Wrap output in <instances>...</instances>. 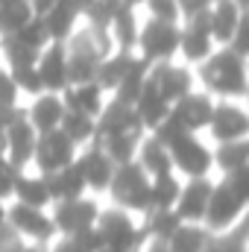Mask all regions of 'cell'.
<instances>
[{"mask_svg":"<svg viewBox=\"0 0 249 252\" xmlns=\"http://www.w3.org/2000/svg\"><path fill=\"white\" fill-rule=\"evenodd\" d=\"M179 190H182V185L173 173L150 179V208H173L179 199Z\"/></svg>","mask_w":249,"mask_h":252,"instance_id":"d590c367","label":"cell"},{"mask_svg":"<svg viewBox=\"0 0 249 252\" xmlns=\"http://www.w3.org/2000/svg\"><path fill=\"white\" fill-rule=\"evenodd\" d=\"M135 252H138V250H135Z\"/></svg>","mask_w":249,"mask_h":252,"instance_id":"9f6ffc18","label":"cell"},{"mask_svg":"<svg viewBox=\"0 0 249 252\" xmlns=\"http://www.w3.org/2000/svg\"><path fill=\"white\" fill-rule=\"evenodd\" d=\"M0 6H3V0H0Z\"/></svg>","mask_w":249,"mask_h":252,"instance_id":"db71d44e","label":"cell"},{"mask_svg":"<svg viewBox=\"0 0 249 252\" xmlns=\"http://www.w3.org/2000/svg\"><path fill=\"white\" fill-rule=\"evenodd\" d=\"M211 161H214L223 173L238 170V167H247L249 164V141L247 138H241V141H223L220 150L211 156Z\"/></svg>","mask_w":249,"mask_h":252,"instance_id":"d6a6232c","label":"cell"},{"mask_svg":"<svg viewBox=\"0 0 249 252\" xmlns=\"http://www.w3.org/2000/svg\"><path fill=\"white\" fill-rule=\"evenodd\" d=\"M167 150H170L173 170L185 173V176H190V179L208 176V170H211V164H214V161H211V150L202 147V141H199L193 132L176 135V138L167 144Z\"/></svg>","mask_w":249,"mask_h":252,"instance_id":"52a82bcc","label":"cell"},{"mask_svg":"<svg viewBox=\"0 0 249 252\" xmlns=\"http://www.w3.org/2000/svg\"><path fill=\"white\" fill-rule=\"evenodd\" d=\"M12 196L18 202H24V205H32V208H47L50 205V193H47V185H44V176L41 173L30 176V173L21 170L18 179H15Z\"/></svg>","mask_w":249,"mask_h":252,"instance_id":"f1b7e54d","label":"cell"},{"mask_svg":"<svg viewBox=\"0 0 249 252\" xmlns=\"http://www.w3.org/2000/svg\"><path fill=\"white\" fill-rule=\"evenodd\" d=\"M9 252H21V247H12V250H9Z\"/></svg>","mask_w":249,"mask_h":252,"instance_id":"f5cc1de1","label":"cell"},{"mask_svg":"<svg viewBox=\"0 0 249 252\" xmlns=\"http://www.w3.org/2000/svg\"><path fill=\"white\" fill-rule=\"evenodd\" d=\"M235 3H238V6H244V9H247V3H249V0H235Z\"/></svg>","mask_w":249,"mask_h":252,"instance_id":"816d5d0a","label":"cell"},{"mask_svg":"<svg viewBox=\"0 0 249 252\" xmlns=\"http://www.w3.org/2000/svg\"><path fill=\"white\" fill-rule=\"evenodd\" d=\"M176 6H179V15H182V18H190V15H196V12L208 9L211 0H176Z\"/></svg>","mask_w":249,"mask_h":252,"instance_id":"f6af8a7d","label":"cell"},{"mask_svg":"<svg viewBox=\"0 0 249 252\" xmlns=\"http://www.w3.org/2000/svg\"><path fill=\"white\" fill-rule=\"evenodd\" d=\"M18 167H12V161L0 153V199L12 196V188H15V179H18Z\"/></svg>","mask_w":249,"mask_h":252,"instance_id":"60d3db41","label":"cell"},{"mask_svg":"<svg viewBox=\"0 0 249 252\" xmlns=\"http://www.w3.org/2000/svg\"><path fill=\"white\" fill-rule=\"evenodd\" d=\"M135 59V53H126V50H118V53H106L100 64H97V73H94V82L103 88V91H115V85L124 79V73L129 70V64Z\"/></svg>","mask_w":249,"mask_h":252,"instance_id":"4316f807","label":"cell"},{"mask_svg":"<svg viewBox=\"0 0 249 252\" xmlns=\"http://www.w3.org/2000/svg\"><path fill=\"white\" fill-rule=\"evenodd\" d=\"M0 106H18V88L6 67H0Z\"/></svg>","mask_w":249,"mask_h":252,"instance_id":"7bdbcfd3","label":"cell"},{"mask_svg":"<svg viewBox=\"0 0 249 252\" xmlns=\"http://www.w3.org/2000/svg\"><path fill=\"white\" fill-rule=\"evenodd\" d=\"M44 185L50 193V202H64V199H76L85 193V179L76 170V164H67L62 170L44 173Z\"/></svg>","mask_w":249,"mask_h":252,"instance_id":"cb8c5ba5","label":"cell"},{"mask_svg":"<svg viewBox=\"0 0 249 252\" xmlns=\"http://www.w3.org/2000/svg\"><path fill=\"white\" fill-rule=\"evenodd\" d=\"M211 188H214V182H211L208 176L190 179L187 185H182L179 199H176V205H173V211L179 214V220H182V223H202L205 208H208Z\"/></svg>","mask_w":249,"mask_h":252,"instance_id":"ac0fdd59","label":"cell"},{"mask_svg":"<svg viewBox=\"0 0 249 252\" xmlns=\"http://www.w3.org/2000/svg\"><path fill=\"white\" fill-rule=\"evenodd\" d=\"M50 252H91V250H88L76 235H62V241H56Z\"/></svg>","mask_w":249,"mask_h":252,"instance_id":"ee69618b","label":"cell"},{"mask_svg":"<svg viewBox=\"0 0 249 252\" xmlns=\"http://www.w3.org/2000/svg\"><path fill=\"white\" fill-rule=\"evenodd\" d=\"M73 164H76V170L82 173L85 188H91V190H109L112 173H115V167H118V164L106 156V150H103L97 141L85 144L82 153H76Z\"/></svg>","mask_w":249,"mask_h":252,"instance_id":"7c38bea8","label":"cell"},{"mask_svg":"<svg viewBox=\"0 0 249 252\" xmlns=\"http://www.w3.org/2000/svg\"><path fill=\"white\" fill-rule=\"evenodd\" d=\"M138 158V164L144 167V173L150 176V179H156V176H167V173H173V161H170V150L158 141V138H147V141H141L138 144V153H135Z\"/></svg>","mask_w":249,"mask_h":252,"instance_id":"d4e9b609","label":"cell"},{"mask_svg":"<svg viewBox=\"0 0 249 252\" xmlns=\"http://www.w3.org/2000/svg\"><path fill=\"white\" fill-rule=\"evenodd\" d=\"M147 73H150V64L144 62L141 56H135L132 64H129V70L124 73V79L115 85V97L112 100H118V103H126V106H135V100H138V94H141V88H144V82H147Z\"/></svg>","mask_w":249,"mask_h":252,"instance_id":"83f0119b","label":"cell"},{"mask_svg":"<svg viewBox=\"0 0 249 252\" xmlns=\"http://www.w3.org/2000/svg\"><path fill=\"white\" fill-rule=\"evenodd\" d=\"M179 35H182V24H170V21H156V18H150V21L138 30L135 47L141 50V59L147 64L170 62V59L179 53Z\"/></svg>","mask_w":249,"mask_h":252,"instance_id":"277c9868","label":"cell"},{"mask_svg":"<svg viewBox=\"0 0 249 252\" xmlns=\"http://www.w3.org/2000/svg\"><path fill=\"white\" fill-rule=\"evenodd\" d=\"M109 38L118 44V50L132 53L135 50V41H138V21H135V9L118 3L115 12H112V21H109Z\"/></svg>","mask_w":249,"mask_h":252,"instance_id":"484cf974","label":"cell"},{"mask_svg":"<svg viewBox=\"0 0 249 252\" xmlns=\"http://www.w3.org/2000/svg\"><path fill=\"white\" fill-rule=\"evenodd\" d=\"M199 79L211 94L244 97L247 94V56H238L232 47L223 44V50L199 62Z\"/></svg>","mask_w":249,"mask_h":252,"instance_id":"6da1fadb","label":"cell"},{"mask_svg":"<svg viewBox=\"0 0 249 252\" xmlns=\"http://www.w3.org/2000/svg\"><path fill=\"white\" fill-rule=\"evenodd\" d=\"M144 252H170V250H167V244H161V241H150Z\"/></svg>","mask_w":249,"mask_h":252,"instance_id":"c3c4849f","label":"cell"},{"mask_svg":"<svg viewBox=\"0 0 249 252\" xmlns=\"http://www.w3.org/2000/svg\"><path fill=\"white\" fill-rule=\"evenodd\" d=\"M179 53L193 64L205 62L214 53V38H211V27H208V9L185 18L182 35H179Z\"/></svg>","mask_w":249,"mask_h":252,"instance_id":"9c48e42d","label":"cell"},{"mask_svg":"<svg viewBox=\"0 0 249 252\" xmlns=\"http://www.w3.org/2000/svg\"><path fill=\"white\" fill-rule=\"evenodd\" d=\"M15 38L21 41V44H27V47H32V50H44L47 44H50V35H47V27H44V21L41 18H30L18 32H15Z\"/></svg>","mask_w":249,"mask_h":252,"instance_id":"8d00e7d4","label":"cell"},{"mask_svg":"<svg viewBox=\"0 0 249 252\" xmlns=\"http://www.w3.org/2000/svg\"><path fill=\"white\" fill-rule=\"evenodd\" d=\"M208 129H211V135H214L220 144H223V141H241V138H247V132H249V118L241 106L220 103V106H214V112H211Z\"/></svg>","mask_w":249,"mask_h":252,"instance_id":"ffe728a7","label":"cell"},{"mask_svg":"<svg viewBox=\"0 0 249 252\" xmlns=\"http://www.w3.org/2000/svg\"><path fill=\"white\" fill-rule=\"evenodd\" d=\"M32 18L30 0H3L0 6V35H15Z\"/></svg>","mask_w":249,"mask_h":252,"instance_id":"e575fe53","label":"cell"},{"mask_svg":"<svg viewBox=\"0 0 249 252\" xmlns=\"http://www.w3.org/2000/svg\"><path fill=\"white\" fill-rule=\"evenodd\" d=\"M35 70H38V76H41L44 91L62 94L64 88L70 85V82H67V53H64V41H50V44L38 53Z\"/></svg>","mask_w":249,"mask_h":252,"instance_id":"e0dca14e","label":"cell"},{"mask_svg":"<svg viewBox=\"0 0 249 252\" xmlns=\"http://www.w3.org/2000/svg\"><path fill=\"white\" fill-rule=\"evenodd\" d=\"M223 182L232 188V193H235L238 199L249 202V164L247 167H238V170H229Z\"/></svg>","mask_w":249,"mask_h":252,"instance_id":"ab89813d","label":"cell"},{"mask_svg":"<svg viewBox=\"0 0 249 252\" xmlns=\"http://www.w3.org/2000/svg\"><path fill=\"white\" fill-rule=\"evenodd\" d=\"M0 229H6V205H3V199H0Z\"/></svg>","mask_w":249,"mask_h":252,"instance_id":"681fc988","label":"cell"},{"mask_svg":"<svg viewBox=\"0 0 249 252\" xmlns=\"http://www.w3.org/2000/svg\"><path fill=\"white\" fill-rule=\"evenodd\" d=\"M64 53H67V82H91L97 73V64L106 56L103 44L85 30V32H73L64 41Z\"/></svg>","mask_w":249,"mask_h":252,"instance_id":"5b68a950","label":"cell"},{"mask_svg":"<svg viewBox=\"0 0 249 252\" xmlns=\"http://www.w3.org/2000/svg\"><path fill=\"white\" fill-rule=\"evenodd\" d=\"M244 199H238L232 188L226 185V182H220V185H214L211 188V196H208V208H205V226L211 229V232H217V235H223L226 229H232L235 223H238V217L244 214Z\"/></svg>","mask_w":249,"mask_h":252,"instance_id":"8fae6325","label":"cell"},{"mask_svg":"<svg viewBox=\"0 0 249 252\" xmlns=\"http://www.w3.org/2000/svg\"><path fill=\"white\" fill-rule=\"evenodd\" d=\"M62 115H64L62 94H53V91H41V94H35L32 103H30V109L24 112L27 124L35 129V135H44V132L59 129Z\"/></svg>","mask_w":249,"mask_h":252,"instance_id":"d6986e66","label":"cell"},{"mask_svg":"<svg viewBox=\"0 0 249 252\" xmlns=\"http://www.w3.org/2000/svg\"><path fill=\"white\" fill-rule=\"evenodd\" d=\"M121 132H144V126H141L132 106L109 100V103H103L100 115L94 118V141L109 138V135H121Z\"/></svg>","mask_w":249,"mask_h":252,"instance_id":"9a60e30c","label":"cell"},{"mask_svg":"<svg viewBox=\"0 0 249 252\" xmlns=\"http://www.w3.org/2000/svg\"><path fill=\"white\" fill-rule=\"evenodd\" d=\"M121 3H126V6H132V9H135V6H138V3H144V0H121Z\"/></svg>","mask_w":249,"mask_h":252,"instance_id":"f907efd6","label":"cell"},{"mask_svg":"<svg viewBox=\"0 0 249 252\" xmlns=\"http://www.w3.org/2000/svg\"><path fill=\"white\" fill-rule=\"evenodd\" d=\"M115 3H118V0H115Z\"/></svg>","mask_w":249,"mask_h":252,"instance_id":"11a10c76","label":"cell"},{"mask_svg":"<svg viewBox=\"0 0 249 252\" xmlns=\"http://www.w3.org/2000/svg\"><path fill=\"white\" fill-rule=\"evenodd\" d=\"M76 153H79V147L64 135L62 129H53V132H44V135L35 138L30 164H35V170L44 176V173H53V170H62L67 164H73Z\"/></svg>","mask_w":249,"mask_h":252,"instance_id":"8992f818","label":"cell"},{"mask_svg":"<svg viewBox=\"0 0 249 252\" xmlns=\"http://www.w3.org/2000/svg\"><path fill=\"white\" fill-rule=\"evenodd\" d=\"M53 3H56V0H30V9H32L35 18H44V15L53 9Z\"/></svg>","mask_w":249,"mask_h":252,"instance_id":"7dc6e473","label":"cell"},{"mask_svg":"<svg viewBox=\"0 0 249 252\" xmlns=\"http://www.w3.org/2000/svg\"><path fill=\"white\" fill-rule=\"evenodd\" d=\"M226 47H232L238 56H247V53H249V18H247V12H244L241 24H238V30L232 32V38H229V44H226Z\"/></svg>","mask_w":249,"mask_h":252,"instance_id":"b9f144b4","label":"cell"},{"mask_svg":"<svg viewBox=\"0 0 249 252\" xmlns=\"http://www.w3.org/2000/svg\"><path fill=\"white\" fill-rule=\"evenodd\" d=\"M103 88L91 79V82H76V85H67L62 91V103L64 109H70V112H82V115H88V118H97L100 115V109H103Z\"/></svg>","mask_w":249,"mask_h":252,"instance_id":"7402d4cb","label":"cell"},{"mask_svg":"<svg viewBox=\"0 0 249 252\" xmlns=\"http://www.w3.org/2000/svg\"><path fill=\"white\" fill-rule=\"evenodd\" d=\"M147 214V226H141L144 229V235L150 238V241H161V244H167V238L179 229V214L173 211V208H150V211H144Z\"/></svg>","mask_w":249,"mask_h":252,"instance_id":"4dcf8cb0","label":"cell"},{"mask_svg":"<svg viewBox=\"0 0 249 252\" xmlns=\"http://www.w3.org/2000/svg\"><path fill=\"white\" fill-rule=\"evenodd\" d=\"M132 109H135V115H138V121H141L144 129H156V126L167 118L170 103L158 94V88L153 85L150 73H147V82H144V88H141V94H138V100H135Z\"/></svg>","mask_w":249,"mask_h":252,"instance_id":"603a6c76","label":"cell"},{"mask_svg":"<svg viewBox=\"0 0 249 252\" xmlns=\"http://www.w3.org/2000/svg\"><path fill=\"white\" fill-rule=\"evenodd\" d=\"M9 70V76H12V82H15V88H18V94L24 91V94H41L44 91V85H41V76H38V70H35V64H30V67H6Z\"/></svg>","mask_w":249,"mask_h":252,"instance_id":"74e56055","label":"cell"},{"mask_svg":"<svg viewBox=\"0 0 249 252\" xmlns=\"http://www.w3.org/2000/svg\"><path fill=\"white\" fill-rule=\"evenodd\" d=\"M150 79H153V85L158 88V94H161L170 106L193 91V76H190V70H187V67H179V64H173V62L150 64Z\"/></svg>","mask_w":249,"mask_h":252,"instance_id":"2e32d148","label":"cell"},{"mask_svg":"<svg viewBox=\"0 0 249 252\" xmlns=\"http://www.w3.org/2000/svg\"><path fill=\"white\" fill-rule=\"evenodd\" d=\"M18 115H21V109H18V106H0V132L12 124Z\"/></svg>","mask_w":249,"mask_h":252,"instance_id":"bcb514c9","label":"cell"},{"mask_svg":"<svg viewBox=\"0 0 249 252\" xmlns=\"http://www.w3.org/2000/svg\"><path fill=\"white\" fill-rule=\"evenodd\" d=\"M144 6L150 9V18L156 21H170V24H179V6L176 0H144Z\"/></svg>","mask_w":249,"mask_h":252,"instance_id":"f35d334b","label":"cell"},{"mask_svg":"<svg viewBox=\"0 0 249 252\" xmlns=\"http://www.w3.org/2000/svg\"><path fill=\"white\" fill-rule=\"evenodd\" d=\"M208 241H211V235L199 223H179V229L167 238V250L170 252H205Z\"/></svg>","mask_w":249,"mask_h":252,"instance_id":"f546056e","label":"cell"},{"mask_svg":"<svg viewBox=\"0 0 249 252\" xmlns=\"http://www.w3.org/2000/svg\"><path fill=\"white\" fill-rule=\"evenodd\" d=\"M6 226L35 244H47L56 235V226L50 220V214H44V208H32L24 202H15L6 208Z\"/></svg>","mask_w":249,"mask_h":252,"instance_id":"ba28073f","label":"cell"},{"mask_svg":"<svg viewBox=\"0 0 249 252\" xmlns=\"http://www.w3.org/2000/svg\"><path fill=\"white\" fill-rule=\"evenodd\" d=\"M211 112H214V100H211L208 94H202V91H190V94H185L182 100H176V103L170 106L167 118L179 126V129L196 135L202 126H208Z\"/></svg>","mask_w":249,"mask_h":252,"instance_id":"4fadbf2b","label":"cell"},{"mask_svg":"<svg viewBox=\"0 0 249 252\" xmlns=\"http://www.w3.org/2000/svg\"><path fill=\"white\" fill-rule=\"evenodd\" d=\"M106 156L115 161V164H126L135 158L138 153V144H141V132H121V135H109V138H100L97 141Z\"/></svg>","mask_w":249,"mask_h":252,"instance_id":"1f68e13d","label":"cell"},{"mask_svg":"<svg viewBox=\"0 0 249 252\" xmlns=\"http://www.w3.org/2000/svg\"><path fill=\"white\" fill-rule=\"evenodd\" d=\"M35 129L27 124L24 112L12 121V124L3 129V156L12 161V167L24 170L32 158V147H35Z\"/></svg>","mask_w":249,"mask_h":252,"instance_id":"5bb4252c","label":"cell"},{"mask_svg":"<svg viewBox=\"0 0 249 252\" xmlns=\"http://www.w3.org/2000/svg\"><path fill=\"white\" fill-rule=\"evenodd\" d=\"M109 190H112L118 208H124L129 214L132 211H150V176L144 173V167L135 158L115 167Z\"/></svg>","mask_w":249,"mask_h":252,"instance_id":"3957f363","label":"cell"},{"mask_svg":"<svg viewBox=\"0 0 249 252\" xmlns=\"http://www.w3.org/2000/svg\"><path fill=\"white\" fill-rule=\"evenodd\" d=\"M244 12L247 9L238 6L235 0H211V6H208V27H211L214 44H229V38L238 30Z\"/></svg>","mask_w":249,"mask_h":252,"instance_id":"44dd1931","label":"cell"},{"mask_svg":"<svg viewBox=\"0 0 249 252\" xmlns=\"http://www.w3.org/2000/svg\"><path fill=\"white\" fill-rule=\"evenodd\" d=\"M97 202L94 199H85V196H76V199H64V202H53V226H56V235H76L88 226L97 223Z\"/></svg>","mask_w":249,"mask_h":252,"instance_id":"30bf717a","label":"cell"},{"mask_svg":"<svg viewBox=\"0 0 249 252\" xmlns=\"http://www.w3.org/2000/svg\"><path fill=\"white\" fill-rule=\"evenodd\" d=\"M59 129H62L76 147H85V144L94 141V118H88V115H82V112H70V109H64Z\"/></svg>","mask_w":249,"mask_h":252,"instance_id":"836d02e7","label":"cell"},{"mask_svg":"<svg viewBox=\"0 0 249 252\" xmlns=\"http://www.w3.org/2000/svg\"><path fill=\"white\" fill-rule=\"evenodd\" d=\"M97 232H100V252H135L147 241L144 229L132 223L129 211L109 208L97 214Z\"/></svg>","mask_w":249,"mask_h":252,"instance_id":"7a4b0ae2","label":"cell"}]
</instances>
